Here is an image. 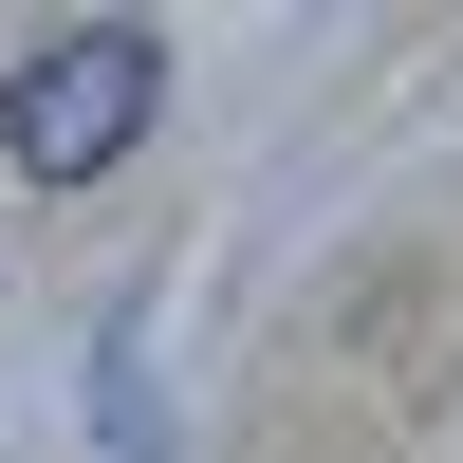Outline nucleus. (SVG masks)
<instances>
[{"label":"nucleus","instance_id":"nucleus-1","mask_svg":"<svg viewBox=\"0 0 463 463\" xmlns=\"http://www.w3.org/2000/svg\"><path fill=\"white\" fill-rule=\"evenodd\" d=\"M148 111H167V37L148 19H56V37H19V74H0V148H19L37 185L130 167Z\"/></svg>","mask_w":463,"mask_h":463}]
</instances>
